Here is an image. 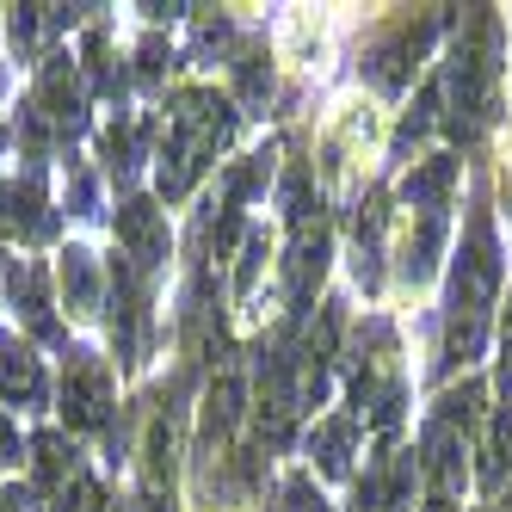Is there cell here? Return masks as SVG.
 I'll list each match as a JSON object with an SVG mask.
<instances>
[{
	"mask_svg": "<svg viewBox=\"0 0 512 512\" xmlns=\"http://www.w3.org/2000/svg\"><path fill=\"white\" fill-rule=\"evenodd\" d=\"M229 87H235V99L247 105V112H266V99H272V50L266 44H235Z\"/></svg>",
	"mask_w": 512,
	"mask_h": 512,
	"instance_id": "cell-20",
	"label": "cell"
},
{
	"mask_svg": "<svg viewBox=\"0 0 512 512\" xmlns=\"http://www.w3.org/2000/svg\"><path fill=\"white\" fill-rule=\"evenodd\" d=\"M0 401L19 414H38L44 401H50V377H44V358L31 352V340L7 334L0 327Z\"/></svg>",
	"mask_w": 512,
	"mask_h": 512,
	"instance_id": "cell-14",
	"label": "cell"
},
{
	"mask_svg": "<svg viewBox=\"0 0 512 512\" xmlns=\"http://www.w3.org/2000/svg\"><path fill=\"white\" fill-rule=\"evenodd\" d=\"M50 512H112V506H105V494H99V482H93V475L81 469L75 475V482H68L56 500H50Z\"/></svg>",
	"mask_w": 512,
	"mask_h": 512,
	"instance_id": "cell-25",
	"label": "cell"
},
{
	"mask_svg": "<svg viewBox=\"0 0 512 512\" xmlns=\"http://www.w3.org/2000/svg\"><path fill=\"white\" fill-rule=\"evenodd\" d=\"M0 235L7 241H44L56 235V210H50V192H44V173H13L0 179Z\"/></svg>",
	"mask_w": 512,
	"mask_h": 512,
	"instance_id": "cell-13",
	"label": "cell"
},
{
	"mask_svg": "<svg viewBox=\"0 0 512 512\" xmlns=\"http://www.w3.org/2000/svg\"><path fill=\"white\" fill-rule=\"evenodd\" d=\"M266 512H334V506H327V494L315 488L309 469H290V475H278V488H272Z\"/></svg>",
	"mask_w": 512,
	"mask_h": 512,
	"instance_id": "cell-22",
	"label": "cell"
},
{
	"mask_svg": "<svg viewBox=\"0 0 512 512\" xmlns=\"http://www.w3.org/2000/svg\"><path fill=\"white\" fill-rule=\"evenodd\" d=\"M463 186V155L457 149H432L420 161L401 167V186H395V210H432V216H451Z\"/></svg>",
	"mask_w": 512,
	"mask_h": 512,
	"instance_id": "cell-12",
	"label": "cell"
},
{
	"mask_svg": "<svg viewBox=\"0 0 512 512\" xmlns=\"http://www.w3.org/2000/svg\"><path fill=\"white\" fill-rule=\"evenodd\" d=\"M235 124H241V112H235V99H229V93H216V87H204V81L173 87V93L161 99L155 192H161L167 204L192 198V186L216 167V155H223L229 142H235Z\"/></svg>",
	"mask_w": 512,
	"mask_h": 512,
	"instance_id": "cell-4",
	"label": "cell"
},
{
	"mask_svg": "<svg viewBox=\"0 0 512 512\" xmlns=\"http://www.w3.org/2000/svg\"><path fill=\"white\" fill-rule=\"evenodd\" d=\"M25 457V438H19V426H13V414L0 408V469H13Z\"/></svg>",
	"mask_w": 512,
	"mask_h": 512,
	"instance_id": "cell-27",
	"label": "cell"
},
{
	"mask_svg": "<svg viewBox=\"0 0 512 512\" xmlns=\"http://www.w3.org/2000/svg\"><path fill=\"white\" fill-rule=\"evenodd\" d=\"M438 38H451V7H420V13H389L371 38H364V81H371L383 99H401L414 81H420V68L432 62Z\"/></svg>",
	"mask_w": 512,
	"mask_h": 512,
	"instance_id": "cell-6",
	"label": "cell"
},
{
	"mask_svg": "<svg viewBox=\"0 0 512 512\" xmlns=\"http://www.w3.org/2000/svg\"><path fill=\"white\" fill-rule=\"evenodd\" d=\"M56 408L68 432H99L118 408V377H112V358H99L93 346H68L62 352V389H56Z\"/></svg>",
	"mask_w": 512,
	"mask_h": 512,
	"instance_id": "cell-8",
	"label": "cell"
},
{
	"mask_svg": "<svg viewBox=\"0 0 512 512\" xmlns=\"http://www.w3.org/2000/svg\"><path fill=\"white\" fill-rule=\"evenodd\" d=\"M506 297V247H500V216L488 186H475L463 204V241L451 247V278H445V327H438V364L463 371L488 352L494 315Z\"/></svg>",
	"mask_w": 512,
	"mask_h": 512,
	"instance_id": "cell-1",
	"label": "cell"
},
{
	"mask_svg": "<svg viewBox=\"0 0 512 512\" xmlns=\"http://www.w3.org/2000/svg\"><path fill=\"white\" fill-rule=\"evenodd\" d=\"M358 420L352 414H321L309 432H303V451H309V475H327V482H346L352 475V457H358Z\"/></svg>",
	"mask_w": 512,
	"mask_h": 512,
	"instance_id": "cell-15",
	"label": "cell"
},
{
	"mask_svg": "<svg viewBox=\"0 0 512 512\" xmlns=\"http://www.w3.org/2000/svg\"><path fill=\"white\" fill-rule=\"evenodd\" d=\"M469 512H494V506H469Z\"/></svg>",
	"mask_w": 512,
	"mask_h": 512,
	"instance_id": "cell-30",
	"label": "cell"
},
{
	"mask_svg": "<svg viewBox=\"0 0 512 512\" xmlns=\"http://www.w3.org/2000/svg\"><path fill=\"white\" fill-rule=\"evenodd\" d=\"M112 229H118V260L142 278V284H155L173 260V235H167V210L155 198H124L118 216H112Z\"/></svg>",
	"mask_w": 512,
	"mask_h": 512,
	"instance_id": "cell-10",
	"label": "cell"
},
{
	"mask_svg": "<svg viewBox=\"0 0 512 512\" xmlns=\"http://www.w3.org/2000/svg\"><path fill=\"white\" fill-rule=\"evenodd\" d=\"M266 260H272V235H266V223H253L247 229V241H241V266H235V303H247L253 297V284H260V272H266Z\"/></svg>",
	"mask_w": 512,
	"mask_h": 512,
	"instance_id": "cell-23",
	"label": "cell"
},
{
	"mask_svg": "<svg viewBox=\"0 0 512 512\" xmlns=\"http://www.w3.org/2000/svg\"><path fill=\"white\" fill-rule=\"evenodd\" d=\"M494 512H512V482H506V488L494 494Z\"/></svg>",
	"mask_w": 512,
	"mask_h": 512,
	"instance_id": "cell-29",
	"label": "cell"
},
{
	"mask_svg": "<svg viewBox=\"0 0 512 512\" xmlns=\"http://www.w3.org/2000/svg\"><path fill=\"white\" fill-rule=\"evenodd\" d=\"M488 420V377H463L445 395H432V408L414 438L420 463V512H463L475 488V432Z\"/></svg>",
	"mask_w": 512,
	"mask_h": 512,
	"instance_id": "cell-3",
	"label": "cell"
},
{
	"mask_svg": "<svg viewBox=\"0 0 512 512\" xmlns=\"http://www.w3.org/2000/svg\"><path fill=\"white\" fill-rule=\"evenodd\" d=\"M56 290H62V303H68L75 321H93L99 315V253L81 247V241H68L62 266H56Z\"/></svg>",
	"mask_w": 512,
	"mask_h": 512,
	"instance_id": "cell-17",
	"label": "cell"
},
{
	"mask_svg": "<svg viewBox=\"0 0 512 512\" xmlns=\"http://www.w3.org/2000/svg\"><path fill=\"white\" fill-rule=\"evenodd\" d=\"M87 87H93V99H118V87H124V62L112 56L105 25L87 31Z\"/></svg>",
	"mask_w": 512,
	"mask_h": 512,
	"instance_id": "cell-21",
	"label": "cell"
},
{
	"mask_svg": "<svg viewBox=\"0 0 512 512\" xmlns=\"http://www.w3.org/2000/svg\"><path fill=\"white\" fill-rule=\"evenodd\" d=\"M13 309H19V321L31 327L38 340H62V321H56V309H50V278H44V266L38 260H13Z\"/></svg>",
	"mask_w": 512,
	"mask_h": 512,
	"instance_id": "cell-18",
	"label": "cell"
},
{
	"mask_svg": "<svg viewBox=\"0 0 512 512\" xmlns=\"http://www.w3.org/2000/svg\"><path fill=\"white\" fill-rule=\"evenodd\" d=\"M149 130H155L149 118H130V112L105 118V130H99V155H105V173H112L118 186H130L136 167L149 161V149H142V136H149Z\"/></svg>",
	"mask_w": 512,
	"mask_h": 512,
	"instance_id": "cell-19",
	"label": "cell"
},
{
	"mask_svg": "<svg viewBox=\"0 0 512 512\" xmlns=\"http://www.w3.org/2000/svg\"><path fill=\"white\" fill-rule=\"evenodd\" d=\"M500 216H506V229H512V149H506V167H500Z\"/></svg>",
	"mask_w": 512,
	"mask_h": 512,
	"instance_id": "cell-28",
	"label": "cell"
},
{
	"mask_svg": "<svg viewBox=\"0 0 512 512\" xmlns=\"http://www.w3.org/2000/svg\"><path fill=\"white\" fill-rule=\"evenodd\" d=\"M346 401L352 420L371 426L377 438H395L401 414H408V364H401V334L389 315H364L358 340L346 352Z\"/></svg>",
	"mask_w": 512,
	"mask_h": 512,
	"instance_id": "cell-5",
	"label": "cell"
},
{
	"mask_svg": "<svg viewBox=\"0 0 512 512\" xmlns=\"http://www.w3.org/2000/svg\"><path fill=\"white\" fill-rule=\"evenodd\" d=\"M327 260H334V229H327V216H309V223L290 229L284 260H278V297H284L290 321H303L315 309L321 278H327Z\"/></svg>",
	"mask_w": 512,
	"mask_h": 512,
	"instance_id": "cell-9",
	"label": "cell"
},
{
	"mask_svg": "<svg viewBox=\"0 0 512 512\" xmlns=\"http://www.w3.org/2000/svg\"><path fill=\"white\" fill-rule=\"evenodd\" d=\"M371 149H377V112L364 99H340L315 142V167L327 186H371Z\"/></svg>",
	"mask_w": 512,
	"mask_h": 512,
	"instance_id": "cell-7",
	"label": "cell"
},
{
	"mask_svg": "<svg viewBox=\"0 0 512 512\" xmlns=\"http://www.w3.org/2000/svg\"><path fill=\"white\" fill-rule=\"evenodd\" d=\"M512 482V401L506 408H488L482 432H475V488L500 494Z\"/></svg>",
	"mask_w": 512,
	"mask_h": 512,
	"instance_id": "cell-16",
	"label": "cell"
},
{
	"mask_svg": "<svg viewBox=\"0 0 512 512\" xmlns=\"http://www.w3.org/2000/svg\"><path fill=\"white\" fill-rule=\"evenodd\" d=\"M389 260H395V278L408 284V290H426L438 278V260H451V216L401 210L395 241H389Z\"/></svg>",
	"mask_w": 512,
	"mask_h": 512,
	"instance_id": "cell-11",
	"label": "cell"
},
{
	"mask_svg": "<svg viewBox=\"0 0 512 512\" xmlns=\"http://www.w3.org/2000/svg\"><path fill=\"white\" fill-rule=\"evenodd\" d=\"M136 81H142V93H161L173 81V44L161 31H149V38L136 44Z\"/></svg>",
	"mask_w": 512,
	"mask_h": 512,
	"instance_id": "cell-24",
	"label": "cell"
},
{
	"mask_svg": "<svg viewBox=\"0 0 512 512\" xmlns=\"http://www.w3.org/2000/svg\"><path fill=\"white\" fill-rule=\"evenodd\" d=\"M494 327H500V358H494V389L512 401V290L500 297V315H494Z\"/></svg>",
	"mask_w": 512,
	"mask_h": 512,
	"instance_id": "cell-26",
	"label": "cell"
},
{
	"mask_svg": "<svg viewBox=\"0 0 512 512\" xmlns=\"http://www.w3.org/2000/svg\"><path fill=\"white\" fill-rule=\"evenodd\" d=\"M445 99V136L457 149H488L506 124V19L500 7H463L451 13V50L438 68Z\"/></svg>",
	"mask_w": 512,
	"mask_h": 512,
	"instance_id": "cell-2",
	"label": "cell"
}]
</instances>
